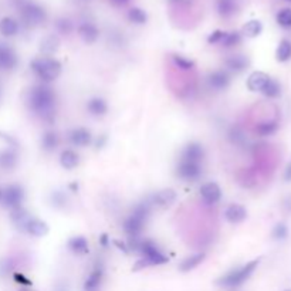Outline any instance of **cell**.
I'll use <instances>...</instances> for the list:
<instances>
[{"label": "cell", "mask_w": 291, "mask_h": 291, "mask_svg": "<svg viewBox=\"0 0 291 291\" xmlns=\"http://www.w3.org/2000/svg\"><path fill=\"white\" fill-rule=\"evenodd\" d=\"M203 158H205V149L199 142H189L181 153V161H188L195 164H200Z\"/></svg>", "instance_id": "4fadbf2b"}, {"label": "cell", "mask_w": 291, "mask_h": 291, "mask_svg": "<svg viewBox=\"0 0 291 291\" xmlns=\"http://www.w3.org/2000/svg\"><path fill=\"white\" fill-rule=\"evenodd\" d=\"M30 69L34 76L40 78L43 84L57 80L61 74V63L53 57H37L30 63Z\"/></svg>", "instance_id": "5b68a950"}, {"label": "cell", "mask_w": 291, "mask_h": 291, "mask_svg": "<svg viewBox=\"0 0 291 291\" xmlns=\"http://www.w3.org/2000/svg\"><path fill=\"white\" fill-rule=\"evenodd\" d=\"M276 58L280 63H285L291 58V41L287 38H283L280 41L279 47L276 50Z\"/></svg>", "instance_id": "d6a6232c"}, {"label": "cell", "mask_w": 291, "mask_h": 291, "mask_svg": "<svg viewBox=\"0 0 291 291\" xmlns=\"http://www.w3.org/2000/svg\"><path fill=\"white\" fill-rule=\"evenodd\" d=\"M114 244H117V246L120 247V250H122L124 253H129V249H128L127 244H124V243H121V241H118V240H115Z\"/></svg>", "instance_id": "816d5d0a"}, {"label": "cell", "mask_w": 291, "mask_h": 291, "mask_svg": "<svg viewBox=\"0 0 291 291\" xmlns=\"http://www.w3.org/2000/svg\"><path fill=\"white\" fill-rule=\"evenodd\" d=\"M247 209L243 205L239 203H232L225 209V219L232 223V225H239L241 221L246 220Z\"/></svg>", "instance_id": "2e32d148"}, {"label": "cell", "mask_w": 291, "mask_h": 291, "mask_svg": "<svg viewBox=\"0 0 291 291\" xmlns=\"http://www.w3.org/2000/svg\"><path fill=\"white\" fill-rule=\"evenodd\" d=\"M284 181L285 182H291V162L285 166L284 171Z\"/></svg>", "instance_id": "c3c4849f"}, {"label": "cell", "mask_w": 291, "mask_h": 291, "mask_svg": "<svg viewBox=\"0 0 291 291\" xmlns=\"http://www.w3.org/2000/svg\"><path fill=\"white\" fill-rule=\"evenodd\" d=\"M128 249H131L135 253H140L142 257L138 260L133 266V272H140L145 267L151 266H161V264H166L169 259L168 256L164 254L159 247L152 240L148 239H141V237H131L129 239V244Z\"/></svg>", "instance_id": "7a4b0ae2"}, {"label": "cell", "mask_w": 291, "mask_h": 291, "mask_svg": "<svg viewBox=\"0 0 291 291\" xmlns=\"http://www.w3.org/2000/svg\"><path fill=\"white\" fill-rule=\"evenodd\" d=\"M127 16L128 20H129L131 23H133V25L142 26L148 21V13H146L144 9H141V7L138 6L131 7V9L128 10Z\"/></svg>", "instance_id": "4dcf8cb0"}, {"label": "cell", "mask_w": 291, "mask_h": 291, "mask_svg": "<svg viewBox=\"0 0 291 291\" xmlns=\"http://www.w3.org/2000/svg\"><path fill=\"white\" fill-rule=\"evenodd\" d=\"M17 161H19V156H17V152L9 148V149H5V151L0 152V168L5 169V171H12L16 168L17 165Z\"/></svg>", "instance_id": "d4e9b609"}, {"label": "cell", "mask_w": 291, "mask_h": 291, "mask_svg": "<svg viewBox=\"0 0 291 291\" xmlns=\"http://www.w3.org/2000/svg\"><path fill=\"white\" fill-rule=\"evenodd\" d=\"M216 12L223 19H230L237 12V3L236 0H216Z\"/></svg>", "instance_id": "603a6c76"}, {"label": "cell", "mask_w": 291, "mask_h": 291, "mask_svg": "<svg viewBox=\"0 0 291 291\" xmlns=\"http://www.w3.org/2000/svg\"><path fill=\"white\" fill-rule=\"evenodd\" d=\"M30 217H32L30 213H29L23 206L10 210V220H12L13 225L19 229V230H21V232H25L26 225H27V221L30 220Z\"/></svg>", "instance_id": "cb8c5ba5"}, {"label": "cell", "mask_w": 291, "mask_h": 291, "mask_svg": "<svg viewBox=\"0 0 291 291\" xmlns=\"http://www.w3.org/2000/svg\"><path fill=\"white\" fill-rule=\"evenodd\" d=\"M166 2L173 6H190L193 3V0H166Z\"/></svg>", "instance_id": "7dc6e473"}, {"label": "cell", "mask_w": 291, "mask_h": 291, "mask_svg": "<svg viewBox=\"0 0 291 291\" xmlns=\"http://www.w3.org/2000/svg\"><path fill=\"white\" fill-rule=\"evenodd\" d=\"M27 107L33 114L51 124L56 115V93L47 84H38L29 89L27 93Z\"/></svg>", "instance_id": "6da1fadb"}, {"label": "cell", "mask_w": 291, "mask_h": 291, "mask_svg": "<svg viewBox=\"0 0 291 291\" xmlns=\"http://www.w3.org/2000/svg\"><path fill=\"white\" fill-rule=\"evenodd\" d=\"M58 146V135L54 131H47L41 137V148L46 152H53L57 149Z\"/></svg>", "instance_id": "1f68e13d"}, {"label": "cell", "mask_w": 291, "mask_h": 291, "mask_svg": "<svg viewBox=\"0 0 291 291\" xmlns=\"http://www.w3.org/2000/svg\"><path fill=\"white\" fill-rule=\"evenodd\" d=\"M176 192L173 189H162L158 190L156 193H153L151 197H149V202H151L152 206H156V208H169L172 206L175 200H176Z\"/></svg>", "instance_id": "7c38bea8"}, {"label": "cell", "mask_w": 291, "mask_h": 291, "mask_svg": "<svg viewBox=\"0 0 291 291\" xmlns=\"http://www.w3.org/2000/svg\"><path fill=\"white\" fill-rule=\"evenodd\" d=\"M25 233L34 236V237H43L49 233V226L47 223L43 220H40L37 217H30V220L27 221L25 228Z\"/></svg>", "instance_id": "ffe728a7"}, {"label": "cell", "mask_w": 291, "mask_h": 291, "mask_svg": "<svg viewBox=\"0 0 291 291\" xmlns=\"http://www.w3.org/2000/svg\"><path fill=\"white\" fill-rule=\"evenodd\" d=\"M260 260H261L260 257L259 259H254L246 263L244 266L230 270L226 274H223L220 279L216 280V284L221 287V288H229V290L240 287L253 276V273L256 272V268L260 264Z\"/></svg>", "instance_id": "3957f363"}, {"label": "cell", "mask_w": 291, "mask_h": 291, "mask_svg": "<svg viewBox=\"0 0 291 291\" xmlns=\"http://www.w3.org/2000/svg\"><path fill=\"white\" fill-rule=\"evenodd\" d=\"M270 80V76L263 73V71H254L247 78V88L253 93H261V89L264 88L266 82Z\"/></svg>", "instance_id": "d6986e66"}, {"label": "cell", "mask_w": 291, "mask_h": 291, "mask_svg": "<svg viewBox=\"0 0 291 291\" xmlns=\"http://www.w3.org/2000/svg\"><path fill=\"white\" fill-rule=\"evenodd\" d=\"M284 291H291V290H284Z\"/></svg>", "instance_id": "94428289"}, {"label": "cell", "mask_w": 291, "mask_h": 291, "mask_svg": "<svg viewBox=\"0 0 291 291\" xmlns=\"http://www.w3.org/2000/svg\"><path fill=\"white\" fill-rule=\"evenodd\" d=\"M0 138L3 141H6L7 144H9V146H17V141L14 140L13 137H10V135H7V133H3V132H0Z\"/></svg>", "instance_id": "bcb514c9"}, {"label": "cell", "mask_w": 291, "mask_h": 291, "mask_svg": "<svg viewBox=\"0 0 291 291\" xmlns=\"http://www.w3.org/2000/svg\"><path fill=\"white\" fill-rule=\"evenodd\" d=\"M25 189L23 186H20L17 184L7 185L6 188L2 189V200L0 203L9 210L20 208L21 203L25 200Z\"/></svg>", "instance_id": "52a82bcc"}, {"label": "cell", "mask_w": 291, "mask_h": 291, "mask_svg": "<svg viewBox=\"0 0 291 291\" xmlns=\"http://www.w3.org/2000/svg\"><path fill=\"white\" fill-rule=\"evenodd\" d=\"M69 202V197L65 195L64 190H53L50 193V203L53 208L56 209H63Z\"/></svg>", "instance_id": "8d00e7d4"}, {"label": "cell", "mask_w": 291, "mask_h": 291, "mask_svg": "<svg viewBox=\"0 0 291 291\" xmlns=\"http://www.w3.org/2000/svg\"><path fill=\"white\" fill-rule=\"evenodd\" d=\"M19 13L23 25L27 27H38L44 25L47 20V12L44 10V7L30 0L20 2Z\"/></svg>", "instance_id": "8992f818"}, {"label": "cell", "mask_w": 291, "mask_h": 291, "mask_svg": "<svg viewBox=\"0 0 291 291\" xmlns=\"http://www.w3.org/2000/svg\"><path fill=\"white\" fill-rule=\"evenodd\" d=\"M19 291H36V290H33V288H29V287H23V288H20Z\"/></svg>", "instance_id": "9f6ffc18"}, {"label": "cell", "mask_w": 291, "mask_h": 291, "mask_svg": "<svg viewBox=\"0 0 291 291\" xmlns=\"http://www.w3.org/2000/svg\"><path fill=\"white\" fill-rule=\"evenodd\" d=\"M113 5H115V6H125L129 0H109Z\"/></svg>", "instance_id": "f5cc1de1"}, {"label": "cell", "mask_w": 291, "mask_h": 291, "mask_svg": "<svg viewBox=\"0 0 291 291\" xmlns=\"http://www.w3.org/2000/svg\"><path fill=\"white\" fill-rule=\"evenodd\" d=\"M78 162H80V156L73 149H64L61 152V155H60V164H61L64 169L71 171V169H74L77 165H78Z\"/></svg>", "instance_id": "f546056e"}, {"label": "cell", "mask_w": 291, "mask_h": 291, "mask_svg": "<svg viewBox=\"0 0 291 291\" xmlns=\"http://www.w3.org/2000/svg\"><path fill=\"white\" fill-rule=\"evenodd\" d=\"M199 193H200V197L205 205H216L221 199V189L219 185L216 182H206L200 186L199 189Z\"/></svg>", "instance_id": "8fae6325"}, {"label": "cell", "mask_w": 291, "mask_h": 291, "mask_svg": "<svg viewBox=\"0 0 291 291\" xmlns=\"http://www.w3.org/2000/svg\"><path fill=\"white\" fill-rule=\"evenodd\" d=\"M206 257V253H196V254H192L189 257H186L185 260L181 261V264H179V272L182 273H188L190 270H193V268H196L200 263H202L203 260Z\"/></svg>", "instance_id": "f1b7e54d"}, {"label": "cell", "mask_w": 291, "mask_h": 291, "mask_svg": "<svg viewBox=\"0 0 291 291\" xmlns=\"http://www.w3.org/2000/svg\"><path fill=\"white\" fill-rule=\"evenodd\" d=\"M261 94L267 98H277L281 95V85L277 80H274L270 77V80L266 82L264 88L261 89Z\"/></svg>", "instance_id": "836d02e7"}, {"label": "cell", "mask_w": 291, "mask_h": 291, "mask_svg": "<svg viewBox=\"0 0 291 291\" xmlns=\"http://www.w3.org/2000/svg\"><path fill=\"white\" fill-rule=\"evenodd\" d=\"M276 20H277L279 26L284 27V29H290L291 27V9L290 7L281 9V10L277 13Z\"/></svg>", "instance_id": "ab89813d"}, {"label": "cell", "mask_w": 291, "mask_h": 291, "mask_svg": "<svg viewBox=\"0 0 291 291\" xmlns=\"http://www.w3.org/2000/svg\"><path fill=\"white\" fill-rule=\"evenodd\" d=\"M54 26H56V30L60 34H64V36H69L74 30V25H73V21L69 17H58L54 21Z\"/></svg>", "instance_id": "f35d334b"}, {"label": "cell", "mask_w": 291, "mask_h": 291, "mask_svg": "<svg viewBox=\"0 0 291 291\" xmlns=\"http://www.w3.org/2000/svg\"><path fill=\"white\" fill-rule=\"evenodd\" d=\"M87 109H88L89 114L94 115V117H104L108 111V104L104 98L94 97L87 102Z\"/></svg>", "instance_id": "484cf974"}, {"label": "cell", "mask_w": 291, "mask_h": 291, "mask_svg": "<svg viewBox=\"0 0 291 291\" xmlns=\"http://www.w3.org/2000/svg\"><path fill=\"white\" fill-rule=\"evenodd\" d=\"M151 202L149 199L145 202L138 203L135 208H133L132 213L128 216L125 221H124V230L127 236L131 237H141V233L144 230L148 217L151 215Z\"/></svg>", "instance_id": "277c9868"}, {"label": "cell", "mask_w": 291, "mask_h": 291, "mask_svg": "<svg viewBox=\"0 0 291 291\" xmlns=\"http://www.w3.org/2000/svg\"><path fill=\"white\" fill-rule=\"evenodd\" d=\"M225 33L226 32H223V30H215V32H212L209 36H208V43H209V44H220Z\"/></svg>", "instance_id": "ee69618b"}, {"label": "cell", "mask_w": 291, "mask_h": 291, "mask_svg": "<svg viewBox=\"0 0 291 291\" xmlns=\"http://www.w3.org/2000/svg\"><path fill=\"white\" fill-rule=\"evenodd\" d=\"M241 40H243V36H241L240 32H226L223 38H221L220 44L225 49H232V47H236V46L240 44Z\"/></svg>", "instance_id": "e575fe53"}, {"label": "cell", "mask_w": 291, "mask_h": 291, "mask_svg": "<svg viewBox=\"0 0 291 291\" xmlns=\"http://www.w3.org/2000/svg\"><path fill=\"white\" fill-rule=\"evenodd\" d=\"M69 141L71 145L78 146V148H85L91 144L93 141V135L89 132L87 128H74L69 132Z\"/></svg>", "instance_id": "9a60e30c"}, {"label": "cell", "mask_w": 291, "mask_h": 291, "mask_svg": "<svg viewBox=\"0 0 291 291\" xmlns=\"http://www.w3.org/2000/svg\"><path fill=\"white\" fill-rule=\"evenodd\" d=\"M263 32V23L257 19H253V20H249L247 23L243 25L241 27V36H244V37H249V38H254V37H259L260 34Z\"/></svg>", "instance_id": "4316f807"}, {"label": "cell", "mask_w": 291, "mask_h": 291, "mask_svg": "<svg viewBox=\"0 0 291 291\" xmlns=\"http://www.w3.org/2000/svg\"><path fill=\"white\" fill-rule=\"evenodd\" d=\"M279 129V122L277 121H264V122H260L256 127V132L261 135V137H268L273 135Z\"/></svg>", "instance_id": "d590c367"}, {"label": "cell", "mask_w": 291, "mask_h": 291, "mask_svg": "<svg viewBox=\"0 0 291 291\" xmlns=\"http://www.w3.org/2000/svg\"><path fill=\"white\" fill-rule=\"evenodd\" d=\"M77 33L81 37V40L87 44H94L100 37V30L93 21H82L77 27Z\"/></svg>", "instance_id": "5bb4252c"}, {"label": "cell", "mask_w": 291, "mask_h": 291, "mask_svg": "<svg viewBox=\"0 0 291 291\" xmlns=\"http://www.w3.org/2000/svg\"><path fill=\"white\" fill-rule=\"evenodd\" d=\"M14 280L17 281V283H20V284H23V285H32V281L29 279H26L25 276L21 274V273H14Z\"/></svg>", "instance_id": "f6af8a7d"}, {"label": "cell", "mask_w": 291, "mask_h": 291, "mask_svg": "<svg viewBox=\"0 0 291 291\" xmlns=\"http://www.w3.org/2000/svg\"><path fill=\"white\" fill-rule=\"evenodd\" d=\"M54 291H71L69 284H65V283H58L56 287H54Z\"/></svg>", "instance_id": "681fc988"}, {"label": "cell", "mask_w": 291, "mask_h": 291, "mask_svg": "<svg viewBox=\"0 0 291 291\" xmlns=\"http://www.w3.org/2000/svg\"><path fill=\"white\" fill-rule=\"evenodd\" d=\"M0 200H2V188H0Z\"/></svg>", "instance_id": "6f0895ef"}, {"label": "cell", "mask_w": 291, "mask_h": 291, "mask_svg": "<svg viewBox=\"0 0 291 291\" xmlns=\"http://www.w3.org/2000/svg\"><path fill=\"white\" fill-rule=\"evenodd\" d=\"M285 2H291V0H285Z\"/></svg>", "instance_id": "91938a15"}, {"label": "cell", "mask_w": 291, "mask_h": 291, "mask_svg": "<svg viewBox=\"0 0 291 291\" xmlns=\"http://www.w3.org/2000/svg\"><path fill=\"white\" fill-rule=\"evenodd\" d=\"M287 236H288V228L285 226L284 223H277V225L273 228L272 237L274 240L283 241L287 239Z\"/></svg>", "instance_id": "60d3db41"}, {"label": "cell", "mask_w": 291, "mask_h": 291, "mask_svg": "<svg viewBox=\"0 0 291 291\" xmlns=\"http://www.w3.org/2000/svg\"><path fill=\"white\" fill-rule=\"evenodd\" d=\"M172 63H173L175 67H177L179 70L182 71H190L195 69V63L189 58L181 56V54H172Z\"/></svg>", "instance_id": "74e56055"}, {"label": "cell", "mask_w": 291, "mask_h": 291, "mask_svg": "<svg viewBox=\"0 0 291 291\" xmlns=\"http://www.w3.org/2000/svg\"><path fill=\"white\" fill-rule=\"evenodd\" d=\"M58 47H60V38H58V36L50 34V36H47V37H44L40 41L38 50L43 54V57H49V56L54 54L58 50Z\"/></svg>", "instance_id": "7402d4cb"}, {"label": "cell", "mask_w": 291, "mask_h": 291, "mask_svg": "<svg viewBox=\"0 0 291 291\" xmlns=\"http://www.w3.org/2000/svg\"><path fill=\"white\" fill-rule=\"evenodd\" d=\"M225 65L229 71L236 73V74H240L243 71H246L250 65V60L244 56V54H233V56H229L225 60Z\"/></svg>", "instance_id": "e0dca14e"}, {"label": "cell", "mask_w": 291, "mask_h": 291, "mask_svg": "<svg viewBox=\"0 0 291 291\" xmlns=\"http://www.w3.org/2000/svg\"><path fill=\"white\" fill-rule=\"evenodd\" d=\"M105 142H107V137H105V135H101V140H100V138L97 140V144H95V146L100 149V148H102V146L105 145Z\"/></svg>", "instance_id": "f907efd6"}, {"label": "cell", "mask_w": 291, "mask_h": 291, "mask_svg": "<svg viewBox=\"0 0 291 291\" xmlns=\"http://www.w3.org/2000/svg\"><path fill=\"white\" fill-rule=\"evenodd\" d=\"M13 268H14V261H13V259L0 260V277H6L9 273L13 272Z\"/></svg>", "instance_id": "b9f144b4"}, {"label": "cell", "mask_w": 291, "mask_h": 291, "mask_svg": "<svg viewBox=\"0 0 291 291\" xmlns=\"http://www.w3.org/2000/svg\"><path fill=\"white\" fill-rule=\"evenodd\" d=\"M202 165L188 161H179L176 166V176L185 182H195L202 176Z\"/></svg>", "instance_id": "ba28073f"}, {"label": "cell", "mask_w": 291, "mask_h": 291, "mask_svg": "<svg viewBox=\"0 0 291 291\" xmlns=\"http://www.w3.org/2000/svg\"><path fill=\"white\" fill-rule=\"evenodd\" d=\"M2 98H3V84L0 81V102H2Z\"/></svg>", "instance_id": "11a10c76"}, {"label": "cell", "mask_w": 291, "mask_h": 291, "mask_svg": "<svg viewBox=\"0 0 291 291\" xmlns=\"http://www.w3.org/2000/svg\"><path fill=\"white\" fill-rule=\"evenodd\" d=\"M229 138L230 141L236 144V145H243L244 142H246V137H244V133L241 132L239 128H233L230 133H229Z\"/></svg>", "instance_id": "7bdbcfd3"}, {"label": "cell", "mask_w": 291, "mask_h": 291, "mask_svg": "<svg viewBox=\"0 0 291 291\" xmlns=\"http://www.w3.org/2000/svg\"><path fill=\"white\" fill-rule=\"evenodd\" d=\"M67 246L70 249L73 253L76 254H87L89 252V244L88 240L84 237V236H74L71 237Z\"/></svg>", "instance_id": "83f0119b"}, {"label": "cell", "mask_w": 291, "mask_h": 291, "mask_svg": "<svg viewBox=\"0 0 291 291\" xmlns=\"http://www.w3.org/2000/svg\"><path fill=\"white\" fill-rule=\"evenodd\" d=\"M102 280H104V264L98 261V263H95V266L93 267L91 273L84 281L82 291H100Z\"/></svg>", "instance_id": "30bf717a"}, {"label": "cell", "mask_w": 291, "mask_h": 291, "mask_svg": "<svg viewBox=\"0 0 291 291\" xmlns=\"http://www.w3.org/2000/svg\"><path fill=\"white\" fill-rule=\"evenodd\" d=\"M19 32L20 25L16 19L6 16V17L0 20V34L3 37H14V36L19 34Z\"/></svg>", "instance_id": "44dd1931"}, {"label": "cell", "mask_w": 291, "mask_h": 291, "mask_svg": "<svg viewBox=\"0 0 291 291\" xmlns=\"http://www.w3.org/2000/svg\"><path fill=\"white\" fill-rule=\"evenodd\" d=\"M208 84L212 89L215 91H223L229 87L230 84V76L226 71L216 70L213 73H210L208 76Z\"/></svg>", "instance_id": "ac0fdd59"}, {"label": "cell", "mask_w": 291, "mask_h": 291, "mask_svg": "<svg viewBox=\"0 0 291 291\" xmlns=\"http://www.w3.org/2000/svg\"><path fill=\"white\" fill-rule=\"evenodd\" d=\"M82 2H88V0H82Z\"/></svg>", "instance_id": "680465c9"}, {"label": "cell", "mask_w": 291, "mask_h": 291, "mask_svg": "<svg viewBox=\"0 0 291 291\" xmlns=\"http://www.w3.org/2000/svg\"><path fill=\"white\" fill-rule=\"evenodd\" d=\"M19 64V57L12 46L0 41V71H13Z\"/></svg>", "instance_id": "9c48e42d"}, {"label": "cell", "mask_w": 291, "mask_h": 291, "mask_svg": "<svg viewBox=\"0 0 291 291\" xmlns=\"http://www.w3.org/2000/svg\"><path fill=\"white\" fill-rule=\"evenodd\" d=\"M108 236L107 234H101V237H100V243H101L102 246L104 247H107L108 246Z\"/></svg>", "instance_id": "db71d44e"}]
</instances>
